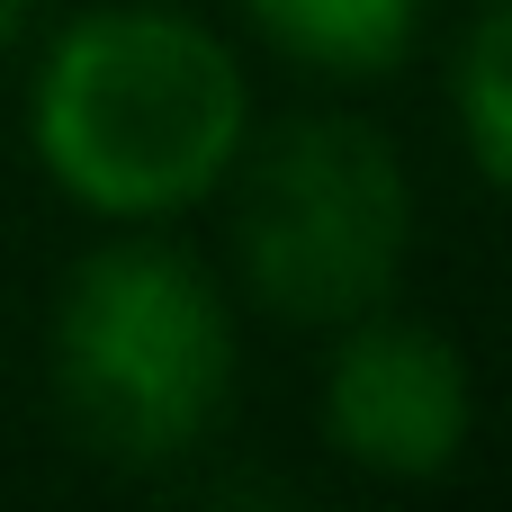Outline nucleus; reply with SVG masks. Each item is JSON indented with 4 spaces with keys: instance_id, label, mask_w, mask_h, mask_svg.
I'll return each instance as SVG.
<instances>
[{
    "instance_id": "obj_1",
    "label": "nucleus",
    "mask_w": 512,
    "mask_h": 512,
    "mask_svg": "<svg viewBox=\"0 0 512 512\" xmlns=\"http://www.w3.org/2000/svg\"><path fill=\"white\" fill-rule=\"evenodd\" d=\"M252 135V81L225 27L171 0L63 18L27 72V153L90 225L198 216Z\"/></svg>"
},
{
    "instance_id": "obj_2",
    "label": "nucleus",
    "mask_w": 512,
    "mask_h": 512,
    "mask_svg": "<svg viewBox=\"0 0 512 512\" xmlns=\"http://www.w3.org/2000/svg\"><path fill=\"white\" fill-rule=\"evenodd\" d=\"M234 297L225 279L153 225L90 243L45 324V387L63 432L108 468H171L234 414Z\"/></svg>"
},
{
    "instance_id": "obj_3",
    "label": "nucleus",
    "mask_w": 512,
    "mask_h": 512,
    "mask_svg": "<svg viewBox=\"0 0 512 512\" xmlns=\"http://www.w3.org/2000/svg\"><path fill=\"white\" fill-rule=\"evenodd\" d=\"M225 243L234 279L261 315L333 333L396 297L414 261V180L396 135L342 108H306L252 126L225 171Z\"/></svg>"
},
{
    "instance_id": "obj_4",
    "label": "nucleus",
    "mask_w": 512,
    "mask_h": 512,
    "mask_svg": "<svg viewBox=\"0 0 512 512\" xmlns=\"http://www.w3.org/2000/svg\"><path fill=\"white\" fill-rule=\"evenodd\" d=\"M315 414H324V441L351 468H369L387 486H432L477 441V378H468V351L441 324L369 306V315L333 324Z\"/></svg>"
},
{
    "instance_id": "obj_5",
    "label": "nucleus",
    "mask_w": 512,
    "mask_h": 512,
    "mask_svg": "<svg viewBox=\"0 0 512 512\" xmlns=\"http://www.w3.org/2000/svg\"><path fill=\"white\" fill-rule=\"evenodd\" d=\"M234 9L324 81H387L432 36V0H234Z\"/></svg>"
},
{
    "instance_id": "obj_6",
    "label": "nucleus",
    "mask_w": 512,
    "mask_h": 512,
    "mask_svg": "<svg viewBox=\"0 0 512 512\" xmlns=\"http://www.w3.org/2000/svg\"><path fill=\"white\" fill-rule=\"evenodd\" d=\"M450 126L486 189L512 180V0H477L450 45Z\"/></svg>"
},
{
    "instance_id": "obj_7",
    "label": "nucleus",
    "mask_w": 512,
    "mask_h": 512,
    "mask_svg": "<svg viewBox=\"0 0 512 512\" xmlns=\"http://www.w3.org/2000/svg\"><path fill=\"white\" fill-rule=\"evenodd\" d=\"M36 9H45V0H0V45H18V36L36 27Z\"/></svg>"
}]
</instances>
